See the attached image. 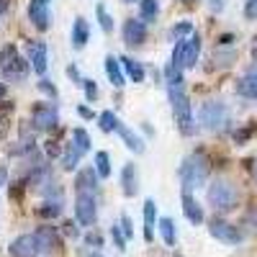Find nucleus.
<instances>
[{
    "label": "nucleus",
    "mask_w": 257,
    "mask_h": 257,
    "mask_svg": "<svg viewBox=\"0 0 257 257\" xmlns=\"http://www.w3.org/2000/svg\"><path fill=\"white\" fill-rule=\"evenodd\" d=\"M198 123L206 132H221L229 126V108L221 100H206L198 108Z\"/></svg>",
    "instance_id": "nucleus-5"
},
{
    "label": "nucleus",
    "mask_w": 257,
    "mask_h": 257,
    "mask_svg": "<svg viewBox=\"0 0 257 257\" xmlns=\"http://www.w3.org/2000/svg\"><path fill=\"white\" fill-rule=\"evenodd\" d=\"M157 229H160V237H162V242H165L167 247H173V244L178 242L175 221L170 219V216H162V219H157Z\"/></svg>",
    "instance_id": "nucleus-25"
},
{
    "label": "nucleus",
    "mask_w": 257,
    "mask_h": 257,
    "mask_svg": "<svg viewBox=\"0 0 257 257\" xmlns=\"http://www.w3.org/2000/svg\"><path fill=\"white\" fill-rule=\"evenodd\" d=\"M29 21L34 24V29L39 31H47L52 26V8L49 3H44V0H29Z\"/></svg>",
    "instance_id": "nucleus-10"
},
{
    "label": "nucleus",
    "mask_w": 257,
    "mask_h": 257,
    "mask_svg": "<svg viewBox=\"0 0 257 257\" xmlns=\"http://www.w3.org/2000/svg\"><path fill=\"white\" fill-rule=\"evenodd\" d=\"M90 41V24L85 16H77L72 24V47L75 49H85V44Z\"/></svg>",
    "instance_id": "nucleus-19"
},
{
    "label": "nucleus",
    "mask_w": 257,
    "mask_h": 257,
    "mask_svg": "<svg viewBox=\"0 0 257 257\" xmlns=\"http://www.w3.org/2000/svg\"><path fill=\"white\" fill-rule=\"evenodd\" d=\"M160 16V3L157 0H139V21L144 24H152Z\"/></svg>",
    "instance_id": "nucleus-27"
},
{
    "label": "nucleus",
    "mask_w": 257,
    "mask_h": 257,
    "mask_svg": "<svg viewBox=\"0 0 257 257\" xmlns=\"http://www.w3.org/2000/svg\"><path fill=\"white\" fill-rule=\"evenodd\" d=\"M116 134L121 137V142L132 149L134 155H144V142H142V137L134 132V128H128L126 123H118V128H116Z\"/></svg>",
    "instance_id": "nucleus-21"
},
{
    "label": "nucleus",
    "mask_w": 257,
    "mask_h": 257,
    "mask_svg": "<svg viewBox=\"0 0 257 257\" xmlns=\"http://www.w3.org/2000/svg\"><path fill=\"white\" fill-rule=\"evenodd\" d=\"M234 90H237V95H242V98L257 100V70L242 75V77L237 80V85H234Z\"/></svg>",
    "instance_id": "nucleus-20"
},
{
    "label": "nucleus",
    "mask_w": 257,
    "mask_h": 257,
    "mask_svg": "<svg viewBox=\"0 0 257 257\" xmlns=\"http://www.w3.org/2000/svg\"><path fill=\"white\" fill-rule=\"evenodd\" d=\"M244 18L257 21V0H244Z\"/></svg>",
    "instance_id": "nucleus-39"
},
{
    "label": "nucleus",
    "mask_w": 257,
    "mask_h": 257,
    "mask_svg": "<svg viewBox=\"0 0 257 257\" xmlns=\"http://www.w3.org/2000/svg\"><path fill=\"white\" fill-rule=\"evenodd\" d=\"M31 128L34 132H54L59 126V108L54 103H36L31 108Z\"/></svg>",
    "instance_id": "nucleus-7"
},
{
    "label": "nucleus",
    "mask_w": 257,
    "mask_h": 257,
    "mask_svg": "<svg viewBox=\"0 0 257 257\" xmlns=\"http://www.w3.org/2000/svg\"><path fill=\"white\" fill-rule=\"evenodd\" d=\"M95 16H98L100 29H103L105 34H111V31H113V18H111V13H108V11H105V6H103V3H98V6H95Z\"/></svg>",
    "instance_id": "nucleus-33"
},
{
    "label": "nucleus",
    "mask_w": 257,
    "mask_h": 257,
    "mask_svg": "<svg viewBox=\"0 0 257 257\" xmlns=\"http://www.w3.org/2000/svg\"><path fill=\"white\" fill-rule=\"evenodd\" d=\"M95 175L103 178V180H108L111 178V155L108 152H95Z\"/></svg>",
    "instance_id": "nucleus-28"
},
{
    "label": "nucleus",
    "mask_w": 257,
    "mask_h": 257,
    "mask_svg": "<svg viewBox=\"0 0 257 257\" xmlns=\"http://www.w3.org/2000/svg\"><path fill=\"white\" fill-rule=\"evenodd\" d=\"M121 70L128 75V80L132 82H142L144 80V67H142V62H137L134 57H121Z\"/></svg>",
    "instance_id": "nucleus-26"
},
{
    "label": "nucleus",
    "mask_w": 257,
    "mask_h": 257,
    "mask_svg": "<svg viewBox=\"0 0 257 257\" xmlns=\"http://www.w3.org/2000/svg\"><path fill=\"white\" fill-rule=\"evenodd\" d=\"M249 170H252V178H254V183H257V157L249 160Z\"/></svg>",
    "instance_id": "nucleus-46"
},
{
    "label": "nucleus",
    "mask_w": 257,
    "mask_h": 257,
    "mask_svg": "<svg viewBox=\"0 0 257 257\" xmlns=\"http://www.w3.org/2000/svg\"><path fill=\"white\" fill-rule=\"evenodd\" d=\"M75 221L80 226H93L98 221V203L93 193H77L75 198Z\"/></svg>",
    "instance_id": "nucleus-9"
},
{
    "label": "nucleus",
    "mask_w": 257,
    "mask_h": 257,
    "mask_svg": "<svg viewBox=\"0 0 257 257\" xmlns=\"http://www.w3.org/2000/svg\"><path fill=\"white\" fill-rule=\"evenodd\" d=\"M85 244L95 247V252H98V247H103V237H100V234H95V231H88V234H85Z\"/></svg>",
    "instance_id": "nucleus-38"
},
{
    "label": "nucleus",
    "mask_w": 257,
    "mask_h": 257,
    "mask_svg": "<svg viewBox=\"0 0 257 257\" xmlns=\"http://www.w3.org/2000/svg\"><path fill=\"white\" fill-rule=\"evenodd\" d=\"M123 3H139V0H123Z\"/></svg>",
    "instance_id": "nucleus-50"
},
{
    "label": "nucleus",
    "mask_w": 257,
    "mask_h": 257,
    "mask_svg": "<svg viewBox=\"0 0 257 257\" xmlns=\"http://www.w3.org/2000/svg\"><path fill=\"white\" fill-rule=\"evenodd\" d=\"M3 11H6V0H0V16H3Z\"/></svg>",
    "instance_id": "nucleus-48"
},
{
    "label": "nucleus",
    "mask_w": 257,
    "mask_h": 257,
    "mask_svg": "<svg viewBox=\"0 0 257 257\" xmlns=\"http://www.w3.org/2000/svg\"><path fill=\"white\" fill-rule=\"evenodd\" d=\"M88 257H103V254H100V252H90Z\"/></svg>",
    "instance_id": "nucleus-49"
},
{
    "label": "nucleus",
    "mask_w": 257,
    "mask_h": 257,
    "mask_svg": "<svg viewBox=\"0 0 257 257\" xmlns=\"http://www.w3.org/2000/svg\"><path fill=\"white\" fill-rule=\"evenodd\" d=\"M206 6H208L211 13H221L224 6H226V0H206Z\"/></svg>",
    "instance_id": "nucleus-41"
},
{
    "label": "nucleus",
    "mask_w": 257,
    "mask_h": 257,
    "mask_svg": "<svg viewBox=\"0 0 257 257\" xmlns=\"http://www.w3.org/2000/svg\"><path fill=\"white\" fill-rule=\"evenodd\" d=\"M8 254L11 257H39V247L34 242V234H21V237H16L8 247Z\"/></svg>",
    "instance_id": "nucleus-14"
},
{
    "label": "nucleus",
    "mask_w": 257,
    "mask_h": 257,
    "mask_svg": "<svg viewBox=\"0 0 257 257\" xmlns=\"http://www.w3.org/2000/svg\"><path fill=\"white\" fill-rule=\"evenodd\" d=\"M0 72L11 82H24L26 75L31 72V64H29V59L21 57L16 44H3L0 47Z\"/></svg>",
    "instance_id": "nucleus-3"
},
{
    "label": "nucleus",
    "mask_w": 257,
    "mask_h": 257,
    "mask_svg": "<svg viewBox=\"0 0 257 257\" xmlns=\"http://www.w3.org/2000/svg\"><path fill=\"white\" fill-rule=\"evenodd\" d=\"M111 237H113V242H116V247L118 249H126V237H123V234H121V229H118V224L111 229Z\"/></svg>",
    "instance_id": "nucleus-40"
},
{
    "label": "nucleus",
    "mask_w": 257,
    "mask_h": 257,
    "mask_svg": "<svg viewBox=\"0 0 257 257\" xmlns=\"http://www.w3.org/2000/svg\"><path fill=\"white\" fill-rule=\"evenodd\" d=\"M34 242L39 247V254H52L59 247V231L54 226H39L34 231Z\"/></svg>",
    "instance_id": "nucleus-13"
},
{
    "label": "nucleus",
    "mask_w": 257,
    "mask_h": 257,
    "mask_svg": "<svg viewBox=\"0 0 257 257\" xmlns=\"http://www.w3.org/2000/svg\"><path fill=\"white\" fill-rule=\"evenodd\" d=\"M208 173H211V162L206 157V152H201V149H196V152H190L183 162H180V183H183V190L193 193L206 185L208 180Z\"/></svg>",
    "instance_id": "nucleus-1"
},
{
    "label": "nucleus",
    "mask_w": 257,
    "mask_h": 257,
    "mask_svg": "<svg viewBox=\"0 0 257 257\" xmlns=\"http://www.w3.org/2000/svg\"><path fill=\"white\" fill-rule=\"evenodd\" d=\"M80 88L85 90V98H88V100H95V98H98V85H95V80L82 77V85H80Z\"/></svg>",
    "instance_id": "nucleus-36"
},
{
    "label": "nucleus",
    "mask_w": 257,
    "mask_h": 257,
    "mask_svg": "<svg viewBox=\"0 0 257 257\" xmlns=\"http://www.w3.org/2000/svg\"><path fill=\"white\" fill-rule=\"evenodd\" d=\"M198 54H201V36L193 31L188 39L183 41H175V49H173V62L178 70H190V67H196V62H198Z\"/></svg>",
    "instance_id": "nucleus-6"
},
{
    "label": "nucleus",
    "mask_w": 257,
    "mask_h": 257,
    "mask_svg": "<svg viewBox=\"0 0 257 257\" xmlns=\"http://www.w3.org/2000/svg\"><path fill=\"white\" fill-rule=\"evenodd\" d=\"M62 211H64V201L62 198H44L41 206L36 208V213L41 219H57V216H62Z\"/></svg>",
    "instance_id": "nucleus-24"
},
{
    "label": "nucleus",
    "mask_w": 257,
    "mask_h": 257,
    "mask_svg": "<svg viewBox=\"0 0 257 257\" xmlns=\"http://www.w3.org/2000/svg\"><path fill=\"white\" fill-rule=\"evenodd\" d=\"M121 36H123V44L128 47H142L144 39H147V24L139 18H126L123 21V29H121Z\"/></svg>",
    "instance_id": "nucleus-11"
},
{
    "label": "nucleus",
    "mask_w": 257,
    "mask_h": 257,
    "mask_svg": "<svg viewBox=\"0 0 257 257\" xmlns=\"http://www.w3.org/2000/svg\"><path fill=\"white\" fill-rule=\"evenodd\" d=\"M155 229H157V203H155V198H147L144 201V239H147V244L155 239Z\"/></svg>",
    "instance_id": "nucleus-18"
},
{
    "label": "nucleus",
    "mask_w": 257,
    "mask_h": 257,
    "mask_svg": "<svg viewBox=\"0 0 257 257\" xmlns=\"http://www.w3.org/2000/svg\"><path fill=\"white\" fill-rule=\"evenodd\" d=\"M239 203V190L237 185H234L231 180L226 178H216L211 185H208V206L213 211H231V208H237Z\"/></svg>",
    "instance_id": "nucleus-4"
},
{
    "label": "nucleus",
    "mask_w": 257,
    "mask_h": 257,
    "mask_svg": "<svg viewBox=\"0 0 257 257\" xmlns=\"http://www.w3.org/2000/svg\"><path fill=\"white\" fill-rule=\"evenodd\" d=\"M3 98H6V85L0 82V100H3Z\"/></svg>",
    "instance_id": "nucleus-47"
},
{
    "label": "nucleus",
    "mask_w": 257,
    "mask_h": 257,
    "mask_svg": "<svg viewBox=\"0 0 257 257\" xmlns=\"http://www.w3.org/2000/svg\"><path fill=\"white\" fill-rule=\"evenodd\" d=\"M67 75L75 80V85H82V77H80V72H77V67H75V64H70V67H67Z\"/></svg>",
    "instance_id": "nucleus-44"
},
{
    "label": "nucleus",
    "mask_w": 257,
    "mask_h": 257,
    "mask_svg": "<svg viewBox=\"0 0 257 257\" xmlns=\"http://www.w3.org/2000/svg\"><path fill=\"white\" fill-rule=\"evenodd\" d=\"M8 183V167L0 165V190H3V185Z\"/></svg>",
    "instance_id": "nucleus-45"
},
{
    "label": "nucleus",
    "mask_w": 257,
    "mask_h": 257,
    "mask_svg": "<svg viewBox=\"0 0 257 257\" xmlns=\"http://www.w3.org/2000/svg\"><path fill=\"white\" fill-rule=\"evenodd\" d=\"M75 226H77V221H70L67 219V221H64V226H62V231L67 234V237H77V229Z\"/></svg>",
    "instance_id": "nucleus-42"
},
{
    "label": "nucleus",
    "mask_w": 257,
    "mask_h": 257,
    "mask_svg": "<svg viewBox=\"0 0 257 257\" xmlns=\"http://www.w3.org/2000/svg\"><path fill=\"white\" fill-rule=\"evenodd\" d=\"M193 31H196V29H193V24H190V21H178V24H175L173 29L167 31V36L173 39V41H183V39H188Z\"/></svg>",
    "instance_id": "nucleus-30"
},
{
    "label": "nucleus",
    "mask_w": 257,
    "mask_h": 257,
    "mask_svg": "<svg viewBox=\"0 0 257 257\" xmlns=\"http://www.w3.org/2000/svg\"><path fill=\"white\" fill-rule=\"evenodd\" d=\"M77 116H82V118H95V111L90 108V105H77Z\"/></svg>",
    "instance_id": "nucleus-43"
},
{
    "label": "nucleus",
    "mask_w": 257,
    "mask_h": 257,
    "mask_svg": "<svg viewBox=\"0 0 257 257\" xmlns=\"http://www.w3.org/2000/svg\"><path fill=\"white\" fill-rule=\"evenodd\" d=\"M254 64H257V49H254Z\"/></svg>",
    "instance_id": "nucleus-51"
},
{
    "label": "nucleus",
    "mask_w": 257,
    "mask_h": 257,
    "mask_svg": "<svg viewBox=\"0 0 257 257\" xmlns=\"http://www.w3.org/2000/svg\"><path fill=\"white\" fill-rule=\"evenodd\" d=\"M98 175H95V170L93 167H85V170H77V178H75V188L77 193H98Z\"/></svg>",
    "instance_id": "nucleus-17"
},
{
    "label": "nucleus",
    "mask_w": 257,
    "mask_h": 257,
    "mask_svg": "<svg viewBox=\"0 0 257 257\" xmlns=\"http://www.w3.org/2000/svg\"><path fill=\"white\" fill-rule=\"evenodd\" d=\"M72 144L80 149V152H90L93 149V139H90V134L85 132V128H75L72 132Z\"/></svg>",
    "instance_id": "nucleus-32"
},
{
    "label": "nucleus",
    "mask_w": 257,
    "mask_h": 257,
    "mask_svg": "<svg viewBox=\"0 0 257 257\" xmlns=\"http://www.w3.org/2000/svg\"><path fill=\"white\" fill-rule=\"evenodd\" d=\"M234 59H237V52H234V49H224V47H219L216 52H213V62H219L221 67H226V64H231Z\"/></svg>",
    "instance_id": "nucleus-34"
},
{
    "label": "nucleus",
    "mask_w": 257,
    "mask_h": 257,
    "mask_svg": "<svg viewBox=\"0 0 257 257\" xmlns=\"http://www.w3.org/2000/svg\"><path fill=\"white\" fill-rule=\"evenodd\" d=\"M183 70H178L173 62H167L165 64V85L167 88H178V85H183Z\"/></svg>",
    "instance_id": "nucleus-31"
},
{
    "label": "nucleus",
    "mask_w": 257,
    "mask_h": 257,
    "mask_svg": "<svg viewBox=\"0 0 257 257\" xmlns=\"http://www.w3.org/2000/svg\"><path fill=\"white\" fill-rule=\"evenodd\" d=\"M208 231H211L213 239H219L224 244H242V239H244V234H242V229L237 224H229V221H224L219 216L208 219Z\"/></svg>",
    "instance_id": "nucleus-8"
},
{
    "label": "nucleus",
    "mask_w": 257,
    "mask_h": 257,
    "mask_svg": "<svg viewBox=\"0 0 257 257\" xmlns=\"http://www.w3.org/2000/svg\"><path fill=\"white\" fill-rule=\"evenodd\" d=\"M118 229H121V234L126 237V242L132 239V237H134V224H132V216H126V213H123L121 221H118Z\"/></svg>",
    "instance_id": "nucleus-37"
},
{
    "label": "nucleus",
    "mask_w": 257,
    "mask_h": 257,
    "mask_svg": "<svg viewBox=\"0 0 257 257\" xmlns=\"http://www.w3.org/2000/svg\"><path fill=\"white\" fill-rule=\"evenodd\" d=\"M167 98H170V105H173V116H175V123L180 128V134L183 137H193L196 134V118H193V111H190V100H188V93H185V85L167 88Z\"/></svg>",
    "instance_id": "nucleus-2"
},
{
    "label": "nucleus",
    "mask_w": 257,
    "mask_h": 257,
    "mask_svg": "<svg viewBox=\"0 0 257 257\" xmlns=\"http://www.w3.org/2000/svg\"><path fill=\"white\" fill-rule=\"evenodd\" d=\"M121 190L126 198H134L139 193V173H137V162H126L121 167Z\"/></svg>",
    "instance_id": "nucleus-15"
},
{
    "label": "nucleus",
    "mask_w": 257,
    "mask_h": 257,
    "mask_svg": "<svg viewBox=\"0 0 257 257\" xmlns=\"http://www.w3.org/2000/svg\"><path fill=\"white\" fill-rule=\"evenodd\" d=\"M44 3H49V0H44Z\"/></svg>",
    "instance_id": "nucleus-52"
},
{
    "label": "nucleus",
    "mask_w": 257,
    "mask_h": 257,
    "mask_svg": "<svg viewBox=\"0 0 257 257\" xmlns=\"http://www.w3.org/2000/svg\"><path fill=\"white\" fill-rule=\"evenodd\" d=\"M80 157H82V152H80L75 144H64V147H62V152H59V165H62V170H67V173L77 170Z\"/></svg>",
    "instance_id": "nucleus-23"
},
{
    "label": "nucleus",
    "mask_w": 257,
    "mask_h": 257,
    "mask_svg": "<svg viewBox=\"0 0 257 257\" xmlns=\"http://www.w3.org/2000/svg\"><path fill=\"white\" fill-rule=\"evenodd\" d=\"M29 64L36 75L44 77L49 67V49L44 41H29Z\"/></svg>",
    "instance_id": "nucleus-12"
},
{
    "label": "nucleus",
    "mask_w": 257,
    "mask_h": 257,
    "mask_svg": "<svg viewBox=\"0 0 257 257\" xmlns=\"http://www.w3.org/2000/svg\"><path fill=\"white\" fill-rule=\"evenodd\" d=\"M103 70H105V75H108V82L113 85V88H123V82H126V77H123V70H121V62L116 59V57H105L103 59Z\"/></svg>",
    "instance_id": "nucleus-22"
},
{
    "label": "nucleus",
    "mask_w": 257,
    "mask_h": 257,
    "mask_svg": "<svg viewBox=\"0 0 257 257\" xmlns=\"http://www.w3.org/2000/svg\"><path fill=\"white\" fill-rule=\"evenodd\" d=\"M36 88H39L41 93H44V95H49L52 100H57V95H59V93H57V88H54V82H52L49 77H41V80L36 82Z\"/></svg>",
    "instance_id": "nucleus-35"
},
{
    "label": "nucleus",
    "mask_w": 257,
    "mask_h": 257,
    "mask_svg": "<svg viewBox=\"0 0 257 257\" xmlns=\"http://www.w3.org/2000/svg\"><path fill=\"white\" fill-rule=\"evenodd\" d=\"M118 116L113 113V111H103L100 116H98V126H100V132L103 134H113L116 128H118Z\"/></svg>",
    "instance_id": "nucleus-29"
},
{
    "label": "nucleus",
    "mask_w": 257,
    "mask_h": 257,
    "mask_svg": "<svg viewBox=\"0 0 257 257\" xmlns=\"http://www.w3.org/2000/svg\"><path fill=\"white\" fill-rule=\"evenodd\" d=\"M183 213H185V219L190 221V224H203V206L193 198V193H188V190H183Z\"/></svg>",
    "instance_id": "nucleus-16"
}]
</instances>
